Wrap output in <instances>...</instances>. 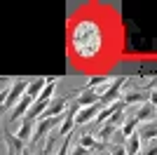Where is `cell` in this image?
<instances>
[{"instance_id": "7c38bea8", "label": "cell", "mask_w": 157, "mask_h": 155, "mask_svg": "<svg viewBox=\"0 0 157 155\" xmlns=\"http://www.w3.org/2000/svg\"><path fill=\"white\" fill-rule=\"evenodd\" d=\"M136 134H138V139H141L143 143H148V141H157V122L152 120V122L138 125Z\"/></svg>"}, {"instance_id": "484cf974", "label": "cell", "mask_w": 157, "mask_h": 155, "mask_svg": "<svg viewBox=\"0 0 157 155\" xmlns=\"http://www.w3.org/2000/svg\"><path fill=\"white\" fill-rule=\"evenodd\" d=\"M148 101L152 103V106H155L157 108V89H152V92H148Z\"/></svg>"}, {"instance_id": "30bf717a", "label": "cell", "mask_w": 157, "mask_h": 155, "mask_svg": "<svg viewBox=\"0 0 157 155\" xmlns=\"http://www.w3.org/2000/svg\"><path fill=\"white\" fill-rule=\"evenodd\" d=\"M155 115H157V108L152 106L150 101H148V103H141V106H138V110L134 113V117H136V122H138V125L152 122V120H155Z\"/></svg>"}, {"instance_id": "ffe728a7", "label": "cell", "mask_w": 157, "mask_h": 155, "mask_svg": "<svg viewBox=\"0 0 157 155\" xmlns=\"http://www.w3.org/2000/svg\"><path fill=\"white\" fill-rule=\"evenodd\" d=\"M78 146H82V148H87V150H96L98 141H96V136H94V134H82V136H80V141H78Z\"/></svg>"}, {"instance_id": "6da1fadb", "label": "cell", "mask_w": 157, "mask_h": 155, "mask_svg": "<svg viewBox=\"0 0 157 155\" xmlns=\"http://www.w3.org/2000/svg\"><path fill=\"white\" fill-rule=\"evenodd\" d=\"M108 47L103 21L94 14H75L68 26V52L75 64L82 66H96L101 54Z\"/></svg>"}, {"instance_id": "ac0fdd59", "label": "cell", "mask_w": 157, "mask_h": 155, "mask_svg": "<svg viewBox=\"0 0 157 155\" xmlns=\"http://www.w3.org/2000/svg\"><path fill=\"white\" fill-rule=\"evenodd\" d=\"M113 132H115V127H110V125H103V127L98 129V132H96V134H94V136H96V141L101 143V146H105V143L110 141Z\"/></svg>"}, {"instance_id": "e0dca14e", "label": "cell", "mask_w": 157, "mask_h": 155, "mask_svg": "<svg viewBox=\"0 0 157 155\" xmlns=\"http://www.w3.org/2000/svg\"><path fill=\"white\" fill-rule=\"evenodd\" d=\"M33 127H35L33 122H28V120H21V127H19V132H17V139H21L24 143L31 141V136H33Z\"/></svg>"}, {"instance_id": "8992f818", "label": "cell", "mask_w": 157, "mask_h": 155, "mask_svg": "<svg viewBox=\"0 0 157 155\" xmlns=\"http://www.w3.org/2000/svg\"><path fill=\"white\" fill-rule=\"evenodd\" d=\"M78 106L73 103V106H68V110L63 113V122L59 125V129H56V136H71L73 134V129H75V113H78Z\"/></svg>"}, {"instance_id": "d4e9b609", "label": "cell", "mask_w": 157, "mask_h": 155, "mask_svg": "<svg viewBox=\"0 0 157 155\" xmlns=\"http://www.w3.org/2000/svg\"><path fill=\"white\" fill-rule=\"evenodd\" d=\"M71 155H92V150H87V148H82V146H75V148L71 150Z\"/></svg>"}, {"instance_id": "9a60e30c", "label": "cell", "mask_w": 157, "mask_h": 155, "mask_svg": "<svg viewBox=\"0 0 157 155\" xmlns=\"http://www.w3.org/2000/svg\"><path fill=\"white\" fill-rule=\"evenodd\" d=\"M136 129H138L136 117H134V115H129V117H124V122H122L120 132H122V136H124V139H129L131 134H136Z\"/></svg>"}, {"instance_id": "5b68a950", "label": "cell", "mask_w": 157, "mask_h": 155, "mask_svg": "<svg viewBox=\"0 0 157 155\" xmlns=\"http://www.w3.org/2000/svg\"><path fill=\"white\" fill-rule=\"evenodd\" d=\"M68 101L71 99L68 97H54L52 101H49V106H47V110L42 113V115L38 117V120H45V117H59V115H63L66 110H68ZM35 120V122H38Z\"/></svg>"}, {"instance_id": "7a4b0ae2", "label": "cell", "mask_w": 157, "mask_h": 155, "mask_svg": "<svg viewBox=\"0 0 157 155\" xmlns=\"http://www.w3.org/2000/svg\"><path fill=\"white\" fill-rule=\"evenodd\" d=\"M28 82H31V80H26V78H17V80H12V87H10V92H7L5 103H2V113H5V110H12L21 99L26 97Z\"/></svg>"}, {"instance_id": "8fae6325", "label": "cell", "mask_w": 157, "mask_h": 155, "mask_svg": "<svg viewBox=\"0 0 157 155\" xmlns=\"http://www.w3.org/2000/svg\"><path fill=\"white\" fill-rule=\"evenodd\" d=\"M98 94L94 89H80V94H75V106L78 108H87V106H96Z\"/></svg>"}, {"instance_id": "603a6c76", "label": "cell", "mask_w": 157, "mask_h": 155, "mask_svg": "<svg viewBox=\"0 0 157 155\" xmlns=\"http://www.w3.org/2000/svg\"><path fill=\"white\" fill-rule=\"evenodd\" d=\"M141 148H143L141 155H157V141H148V143H143Z\"/></svg>"}, {"instance_id": "277c9868", "label": "cell", "mask_w": 157, "mask_h": 155, "mask_svg": "<svg viewBox=\"0 0 157 155\" xmlns=\"http://www.w3.org/2000/svg\"><path fill=\"white\" fill-rule=\"evenodd\" d=\"M63 122V115H59V117H45V120H38V122H33L35 127H33V136H31V143L35 146V143H40L42 139H45L49 132H52L56 125H61Z\"/></svg>"}, {"instance_id": "9c48e42d", "label": "cell", "mask_w": 157, "mask_h": 155, "mask_svg": "<svg viewBox=\"0 0 157 155\" xmlns=\"http://www.w3.org/2000/svg\"><path fill=\"white\" fill-rule=\"evenodd\" d=\"M33 101L35 99H31V97H24L17 106H14L12 110H10V122H17V120H24L26 117V113L31 110V106H33Z\"/></svg>"}, {"instance_id": "52a82bcc", "label": "cell", "mask_w": 157, "mask_h": 155, "mask_svg": "<svg viewBox=\"0 0 157 155\" xmlns=\"http://www.w3.org/2000/svg\"><path fill=\"white\" fill-rule=\"evenodd\" d=\"M2 139L7 143V155H24L26 153V143L17 139V134H10L7 129H2Z\"/></svg>"}, {"instance_id": "cb8c5ba5", "label": "cell", "mask_w": 157, "mask_h": 155, "mask_svg": "<svg viewBox=\"0 0 157 155\" xmlns=\"http://www.w3.org/2000/svg\"><path fill=\"white\" fill-rule=\"evenodd\" d=\"M110 155H127V150H124L122 143H117V146H113V148H110Z\"/></svg>"}, {"instance_id": "d6986e66", "label": "cell", "mask_w": 157, "mask_h": 155, "mask_svg": "<svg viewBox=\"0 0 157 155\" xmlns=\"http://www.w3.org/2000/svg\"><path fill=\"white\" fill-rule=\"evenodd\" d=\"M105 82H110L108 75H96V73H94V75L87 80V85L82 87V89H96V87H101V85H105Z\"/></svg>"}, {"instance_id": "5bb4252c", "label": "cell", "mask_w": 157, "mask_h": 155, "mask_svg": "<svg viewBox=\"0 0 157 155\" xmlns=\"http://www.w3.org/2000/svg\"><path fill=\"white\" fill-rule=\"evenodd\" d=\"M45 85H47V78H33L31 82H28L26 97H31V99H38V97H40V92L45 89Z\"/></svg>"}, {"instance_id": "4fadbf2b", "label": "cell", "mask_w": 157, "mask_h": 155, "mask_svg": "<svg viewBox=\"0 0 157 155\" xmlns=\"http://www.w3.org/2000/svg\"><path fill=\"white\" fill-rule=\"evenodd\" d=\"M122 103H124V106H131V103H134V106H141V103H148V92H127L124 97H122Z\"/></svg>"}, {"instance_id": "2e32d148", "label": "cell", "mask_w": 157, "mask_h": 155, "mask_svg": "<svg viewBox=\"0 0 157 155\" xmlns=\"http://www.w3.org/2000/svg\"><path fill=\"white\" fill-rule=\"evenodd\" d=\"M141 146H143V141L138 139V134H131L129 139H127L124 150H127V155H138L141 153Z\"/></svg>"}, {"instance_id": "44dd1931", "label": "cell", "mask_w": 157, "mask_h": 155, "mask_svg": "<svg viewBox=\"0 0 157 155\" xmlns=\"http://www.w3.org/2000/svg\"><path fill=\"white\" fill-rule=\"evenodd\" d=\"M54 141H56V134H52V136H49L45 146H42L40 150H35V155H49V153H52V148H54Z\"/></svg>"}, {"instance_id": "4316f807", "label": "cell", "mask_w": 157, "mask_h": 155, "mask_svg": "<svg viewBox=\"0 0 157 155\" xmlns=\"http://www.w3.org/2000/svg\"><path fill=\"white\" fill-rule=\"evenodd\" d=\"M0 117H2V110H0Z\"/></svg>"}, {"instance_id": "3957f363", "label": "cell", "mask_w": 157, "mask_h": 155, "mask_svg": "<svg viewBox=\"0 0 157 155\" xmlns=\"http://www.w3.org/2000/svg\"><path fill=\"white\" fill-rule=\"evenodd\" d=\"M127 78H115V80H110L108 82V87H105V92L98 97V106L103 108V106H110V103L120 101L122 99V87H124Z\"/></svg>"}, {"instance_id": "ba28073f", "label": "cell", "mask_w": 157, "mask_h": 155, "mask_svg": "<svg viewBox=\"0 0 157 155\" xmlns=\"http://www.w3.org/2000/svg\"><path fill=\"white\" fill-rule=\"evenodd\" d=\"M98 110H101V106H87V108H80L78 113H75V127H82V125H89L92 120H96Z\"/></svg>"}, {"instance_id": "83f0119b", "label": "cell", "mask_w": 157, "mask_h": 155, "mask_svg": "<svg viewBox=\"0 0 157 155\" xmlns=\"http://www.w3.org/2000/svg\"><path fill=\"white\" fill-rule=\"evenodd\" d=\"M24 155H28V150H26V153H24Z\"/></svg>"}, {"instance_id": "7402d4cb", "label": "cell", "mask_w": 157, "mask_h": 155, "mask_svg": "<svg viewBox=\"0 0 157 155\" xmlns=\"http://www.w3.org/2000/svg\"><path fill=\"white\" fill-rule=\"evenodd\" d=\"M71 143H73V134L63 139V143H61V148L56 150V155H68V153H71Z\"/></svg>"}]
</instances>
